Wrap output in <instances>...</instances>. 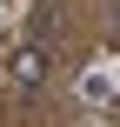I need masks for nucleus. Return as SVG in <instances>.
<instances>
[{
  "label": "nucleus",
  "instance_id": "nucleus-1",
  "mask_svg": "<svg viewBox=\"0 0 120 127\" xmlns=\"http://www.w3.org/2000/svg\"><path fill=\"white\" fill-rule=\"evenodd\" d=\"M7 80H13L20 94H40V87H47V47L20 40V47L7 54Z\"/></svg>",
  "mask_w": 120,
  "mask_h": 127
},
{
  "label": "nucleus",
  "instance_id": "nucleus-2",
  "mask_svg": "<svg viewBox=\"0 0 120 127\" xmlns=\"http://www.w3.org/2000/svg\"><path fill=\"white\" fill-rule=\"evenodd\" d=\"M47 27H53V0H40V7L27 13V33H33V47H40V33H47Z\"/></svg>",
  "mask_w": 120,
  "mask_h": 127
}]
</instances>
